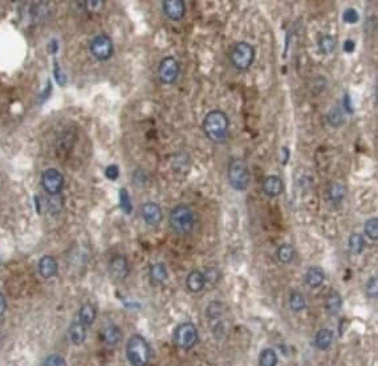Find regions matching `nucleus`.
Here are the masks:
<instances>
[{"label": "nucleus", "instance_id": "obj_1", "mask_svg": "<svg viewBox=\"0 0 378 366\" xmlns=\"http://www.w3.org/2000/svg\"><path fill=\"white\" fill-rule=\"evenodd\" d=\"M203 131L206 137L215 144H222L224 142L230 127V121L228 117L222 110H211L206 114L202 123Z\"/></svg>", "mask_w": 378, "mask_h": 366}, {"label": "nucleus", "instance_id": "obj_2", "mask_svg": "<svg viewBox=\"0 0 378 366\" xmlns=\"http://www.w3.org/2000/svg\"><path fill=\"white\" fill-rule=\"evenodd\" d=\"M227 178L231 187L237 191H244L250 185V169L243 158H232L227 169Z\"/></svg>", "mask_w": 378, "mask_h": 366}, {"label": "nucleus", "instance_id": "obj_3", "mask_svg": "<svg viewBox=\"0 0 378 366\" xmlns=\"http://www.w3.org/2000/svg\"><path fill=\"white\" fill-rule=\"evenodd\" d=\"M126 357L131 366H146L150 361V348L140 335L131 336L126 346Z\"/></svg>", "mask_w": 378, "mask_h": 366}, {"label": "nucleus", "instance_id": "obj_4", "mask_svg": "<svg viewBox=\"0 0 378 366\" xmlns=\"http://www.w3.org/2000/svg\"><path fill=\"white\" fill-rule=\"evenodd\" d=\"M194 223H195L194 212L189 206L178 205L170 212V226L177 234L181 235L189 234L194 228Z\"/></svg>", "mask_w": 378, "mask_h": 366}, {"label": "nucleus", "instance_id": "obj_5", "mask_svg": "<svg viewBox=\"0 0 378 366\" xmlns=\"http://www.w3.org/2000/svg\"><path fill=\"white\" fill-rule=\"evenodd\" d=\"M254 60L255 48L246 41L237 43L231 52V61L235 65V68L240 69V71H247L252 65Z\"/></svg>", "mask_w": 378, "mask_h": 366}, {"label": "nucleus", "instance_id": "obj_6", "mask_svg": "<svg viewBox=\"0 0 378 366\" xmlns=\"http://www.w3.org/2000/svg\"><path fill=\"white\" fill-rule=\"evenodd\" d=\"M113 41L110 40V38L107 35H98L90 41V53L93 55V57H96L97 60H101V61L109 60L113 55Z\"/></svg>", "mask_w": 378, "mask_h": 366}, {"label": "nucleus", "instance_id": "obj_7", "mask_svg": "<svg viewBox=\"0 0 378 366\" xmlns=\"http://www.w3.org/2000/svg\"><path fill=\"white\" fill-rule=\"evenodd\" d=\"M177 345L182 349H191L198 342V330L193 322H183L176 330Z\"/></svg>", "mask_w": 378, "mask_h": 366}, {"label": "nucleus", "instance_id": "obj_8", "mask_svg": "<svg viewBox=\"0 0 378 366\" xmlns=\"http://www.w3.org/2000/svg\"><path fill=\"white\" fill-rule=\"evenodd\" d=\"M42 183L44 190L48 192L49 195H57L64 187V177L59 170L48 169L43 173Z\"/></svg>", "mask_w": 378, "mask_h": 366}, {"label": "nucleus", "instance_id": "obj_9", "mask_svg": "<svg viewBox=\"0 0 378 366\" xmlns=\"http://www.w3.org/2000/svg\"><path fill=\"white\" fill-rule=\"evenodd\" d=\"M179 76V64L174 57H165L158 65V77L162 84H174Z\"/></svg>", "mask_w": 378, "mask_h": 366}, {"label": "nucleus", "instance_id": "obj_10", "mask_svg": "<svg viewBox=\"0 0 378 366\" xmlns=\"http://www.w3.org/2000/svg\"><path fill=\"white\" fill-rule=\"evenodd\" d=\"M109 275L114 280H125L129 275V263L124 255L113 256L109 261Z\"/></svg>", "mask_w": 378, "mask_h": 366}, {"label": "nucleus", "instance_id": "obj_11", "mask_svg": "<svg viewBox=\"0 0 378 366\" xmlns=\"http://www.w3.org/2000/svg\"><path fill=\"white\" fill-rule=\"evenodd\" d=\"M162 8L168 19L174 21L182 20L186 14V4L183 0H165L162 2Z\"/></svg>", "mask_w": 378, "mask_h": 366}, {"label": "nucleus", "instance_id": "obj_12", "mask_svg": "<svg viewBox=\"0 0 378 366\" xmlns=\"http://www.w3.org/2000/svg\"><path fill=\"white\" fill-rule=\"evenodd\" d=\"M142 218L149 226H157L162 219V211L158 203L148 202L142 206Z\"/></svg>", "mask_w": 378, "mask_h": 366}, {"label": "nucleus", "instance_id": "obj_13", "mask_svg": "<svg viewBox=\"0 0 378 366\" xmlns=\"http://www.w3.org/2000/svg\"><path fill=\"white\" fill-rule=\"evenodd\" d=\"M284 190V183L278 175H269L263 182V191L265 195L278 196L280 195Z\"/></svg>", "mask_w": 378, "mask_h": 366}, {"label": "nucleus", "instance_id": "obj_14", "mask_svg": "<svg viewBox=\"0 0 378 366\" xmlns=\"http://www.w3.org/2000/svg\"><path fill=\"white\" fill-rule=\"evenodd\" d=\"M186 285H187V289L193 293H198L204 288L206 285V277L204 274L199 272V271H193L190 272L186 277Z\"/></svg>", "mask_w": 378, "mask_h": 366}, {"label": "nucleus", "instance_id": "obj_15", "mask_svg": "<svg viewBox=\"0 0 378 366\" xmlns=\"http://www.w3.org/2000/svg\"><path fill=\"white\" fill-rule=\"evenodd\" d=\"M39 272L45 279H51L57 274V261L55 257L43 256L39 261Z\"/></svg>", "mask_w": 378, "mask_h": 366}, {"label": "nucleus", "instance_id": "obj_16", "mask_svg": "<svg viewBox=\"0 0 378 366\" xmlns=\"http://www.w3.org/2000/svg\"><path fill=\"white\" fill-rule=\"evenodd\" d=\"M69 339L75 345H81L86 339V326L80 321H75L69 328Z\"/></svg>", "mask_w": 378, "mask_h": 366}, {"label": "nucleus", "instance_id": "obj_17", "mask_svg": "<svg viewBox=\"0 0 378 366\" xmlns=\"http://www.w3.org/2000/svg\"><path fill=\"white\" fill-rule=\"evenodd\" d=\"M104 341L107 342L108 345L114 346L120 344L121 340H122V332L117 325H109L108 328L104 329L102 333Z\"/></svg>", "mask_w": 378, "mask_h": 366}, {"label": "nucleus", "instance_id": "obj_18", "mask_svg": "<svg viewBox=\"0 0 378 366\" xmlns=\"http://www.w3.org/2000/svg\"><path fill=\"white\" fill-rule=\"evenodd\" d=\"M324 279H325L324 271L319 267H311L306 272V284L311 288H319L324 283Z\"/></svg>", "mask_w": 378, "mask_h": 366}, {"label": "nucleus", "instance_id": "obj_19", "mask_svg": "<svg viewBox=\"0 0 378 366\" xmlns=\"http://www.w3.org/2000/svg\"><path fill=\"white\" fill-rule=\"evenodd\" d=\"M168 274L163 263H155L150 267V279L154 284H162L167 280Z\"/></svg>", "mask_w": 378, "mask_h": 366}, {"label": "nucleus", "instance_id": "obj_20", "mask_svg": "<svg viewBox=\"0 0 378 366\" xmlns=\"http://www.w3.org/2000/svg\"><path fill=\"white\" fill-rule=\"evenodd\" d=\"M347 194V188L340 182H333L329 187V199L333 205H340L345 198Z\"/></svg>", "mask_w": 378, "mask_h": 366}, {"label": "nucleus", "instance_id": "obj_21", "mask_svg": "<svg viewBox=\"0 0 378 366\" xmlns=\"http://www.w3.org/2000/svg\"><path fill=\"white\" fill-rule=\"evenodd\" d=\"M96 318V308L92 304H84L79 312V321L84 326L92 325Z\"/></svg>", "mask_w": 378, "mask_h": 366}, {"label": "nucleus", "instance_id": "obj_22", "mask_svg": "<svg viewBox=\"0 0 378 366\" xmlns=\"http://www.w3.org/2000/svg\"><path fill=\"white\" fill-rule=\"evenodd\" d=\"M333 341V332L330 329H321L316 335V346L321 350H327Z\"/></svg>", "mask_w": 378, "mask_h": 366}, {"label": "nucleus", "instance_id": "obj_23", "mask_svg": "<svg viewBox=\"0 0 378 366\" xmlns=\"http://www.w3.org/2000/svg\"><path fill=\"white\" fill-rule=\"evenodd\" d=\"M341 305H342V298L337 292H332L328 294L327 300H325V308L330 315H337L340 312Z\"/></svg>", "mask_w": 378, "mask_h": 366}, {"label": "nucleus", "instance_id": "obj_24", "mask_svg": "<svg viewBox=\"0 0 378 366\" xmlns=\"http://www.w3.org/2000/svg\"><path fill=\"white\" fill-rule=\"evenodd\" d=\"M337 40L332 35H324L319 40V49L324 55H329L336 49Z\"/></svg>", "mask_w": 378, "mask_h": 366}, {"label": "nucleus", "instance_id": "obj_25", "mask_svg": "<svg viewBox=\"0 0 378 366\" xmlns=\"http://www.w3.org/2000/svg\"><path fill=\"white\" fill-rule=\"evenodd\" d=\"M365 240L361 234H352L349 236V250L354 255H360L364 251Z\"/></svg>", "mask_w": 378, "mask_h": 366}, {"label": "nucleus", "instance_id": "obj_26", "mask_svg": "<svg viewBox=\"0 0 378 366\" xmlns=\"http://www.w3.org/2000/svg\"><path fill=\"white\" fill-rule=\"evenodd\" d=\"M259 363L260 366H276L278 365V354L273 349L267 348L260 353L259 357Z\"/></svg>", "mask_w": 378, "mask_h": 366}, {"label": "nucleus", "instance_id": "obj_27", "mask_svg": "<svg viewBox=\"0 0 378 366\" xmlns=\"http://www.w3.org/2000/svg\"><path fill=\"white\" fill-rule=\"evenodd\" d=\"M295 256V250L291 244H282L278 248V257L282 263H291Z\"/></svg>", "mask_w": 378, "mask_h": 366}, {"label": "nucleus", "instance_id": "obj_28", "mask_svg": "<svg viewBox=\"0 0 378 366\" xmlns=\"http://www.w3.org/2000/svg\"><path fill=\"white\" fill-rule=\"evenodd\" d=\"M289 307L293 312H301L305 308V298L299 292H293L289 297Z\"/></svg>", "mask_w": 378, "mask_h": 366}, {"label": "nucleus", "instance_id": "obj_29", "mask_svg": "<svg viewBox=\"0 0 378 366\" xmlns=\"http://www.w3.org/2000/svg\"><path fill=\"white\" fill-rule=\"evenodd\" d=\"M365 234L369 239L377 240L378 239V219L377 218H371L368 222L365 223Z\"/></svg>", "mask_w": 378, "mask_h": 366}, {"label": "nucleus", "instance_id": "obj_30", "mask_svg": "<svg viewBox=\"0 0 378 366\" xmlns=\"http://www.w3.org/2000/svg\"><path fill=\"white\" fill-rule=\"evenodd\" d=\"M120 207L124 210L125 214H130L131 212V202L129 198V192L126 188H121L120 190Z\"/></svg>", "mask_w": 378, "mask_h": 366}, {"label": "nucleus", "instance_id": "obj_31", "mask_svg": "<svg viewBox=\"0 0 378 366\" xmlns=\"http://www.w3.org/2000/svg\"><path fill=\"white\" fill-rule=\"evenodd\" d=\"M328 120L329 122L333 125V126H338L341 123L344 122V113H342V109L340 108H333L330 110L329 114H328Z\"/></svg>", "mask_w": 378, "mask_h": 366}, {"label": "nucleus", "instance_id": "obj_32", "mask_svg": "<svg viewBox=\"0 0 378 366\" xmlns=\"http://www.w3.org/2000/svg\"><path fill=\"white\" fill-rule=\"evenodd\" d=\"M342 20H344L347 24H356V23L360 20V14H358L356 8H347V10L342 12Z\"/></svg>", "mask_w": 378, "mask_h": 366}, {"label": "nucleus", "instance_id": "obj_33", "mask_svg": "<svg viewBox=\"0 0 378 366\" xmlns=\"http://www.w3.org/2000/svg\"><path fill=\"white\" fill-rule=\"evenodd\" d=\"M44 366H66L65 359L62 358L59 354H52L48 358L45 359Z\"/></svg>", "mask_w": 378, "mask_h": 366}, {"label": "nucleus", "instance_id": "obj_34", "mask_svg": "<svg viewBox=\"0 0 378 366\" xmlns=\"http://www.w3.org/2000/svg\"><path fill=\"white\" fill-rule=\"evenodd\" d=\"M366 292L370 297H377L378 288H377V277L373 276L369 279L368 284H366Z\"/></svg>", "mask_w": 378, "mask_h": 366}, {"label": "nucleus", "instance_id": "obj_35", "mask_svg": "<svg viewBox=\"0 0 378 366\" xmlns=\"http://www.w3.org/2000/svg\"><path fill=\"white\" fill-rule=\"evenodd\" d=\"M120 175V169H118L117 164H109L105 170V177L110 181H114V179L118 178Z\"/></svg>", "mask_w": 378, "mask_h": 366}, {"label": "nucleus", "instance_id": "obj_36", "mask_svg": "<svg viewBox=\"0 0 378 366\" xmlns=\"http://www.w3.org/2000/svg\"><path fill=\"white\" fill-rule=\"evenodd\" d=\"M53 72H55V79L56 81L59 82V85H64L65 84V76L61 72V68H60L57 61L53 62Z\"/></svg>", "mask_w": 378, "mask_h": 366}, {"label": "nucleus", "instance_id": "obj_37", "mask_svg": "<svg viewBox=\"0 0 378 366\" xmlns=\"http://www.w3.org/2000/svg\"><path fill=\"white\" fill-rule=\"evenodd\" d=\"M84 4L86 6V10L98 11V10H101V8H102L104 2H101V0H97V2H85Z\"/></svg>", "mask_w": 378, "mask_h": 366}, {"label": "nucleus", "instance_id": "obj_38", "mask_svg": "<svg viewBox=\"0 0 378 366\" xmlns=\"http://www.w3.org/2000/svg\"><path fill=\"white\" fill-rule=\"evenodd\" d=\"M342 48H344V51L348 52V53H352V52L356 49V43H354L353 40H345Z\"/></svg>", "mask_w": 378, "mask_h": 366}, {"label": "nucleus", "instance_id": "obj_39", "mask_svg": "<svg viewBox=\"0 0 378 366\" xmlns=\"http://www.w3.org/2000/svg\"><path fill=\"white\" fill-rule=\"evenodd\" d=\"M344 106H345V110H347V112H349V113H353V108H352V99H351V97H349V94H345Z\"/></svg>", "mask_w": 378, "mask_h": 366}, {"label": "nucleus", "instance_id": "obj_40", "mask_svg": "<svg viewBox=\"0 0 378 366\" xmlns=\"http://www.w3.org/2000/svg\"><path fill=\"white\" fill-rule=\"evenodd\" d=\"M6 309H7V301H6V297L3 296V293L0 292V316L3 315Z\"/></svg>", "mask_w": 378, "mask_h": 366}, {"label": "nucleus", "instance_id": "obj_41", "mask_svg": "<svg viewBox=\"0 0 378 366\" xmlns=\"http://www.w3.org/2000/svg\"><path fill=\"white\" fill-rule=\"evenodd\" d=\"M283 151V164H286L287 162H288L289 159V149H287V147H283L282 149Z\"/></svg>", "mask_w": 378, "mask_h": 366}]
</instances>
